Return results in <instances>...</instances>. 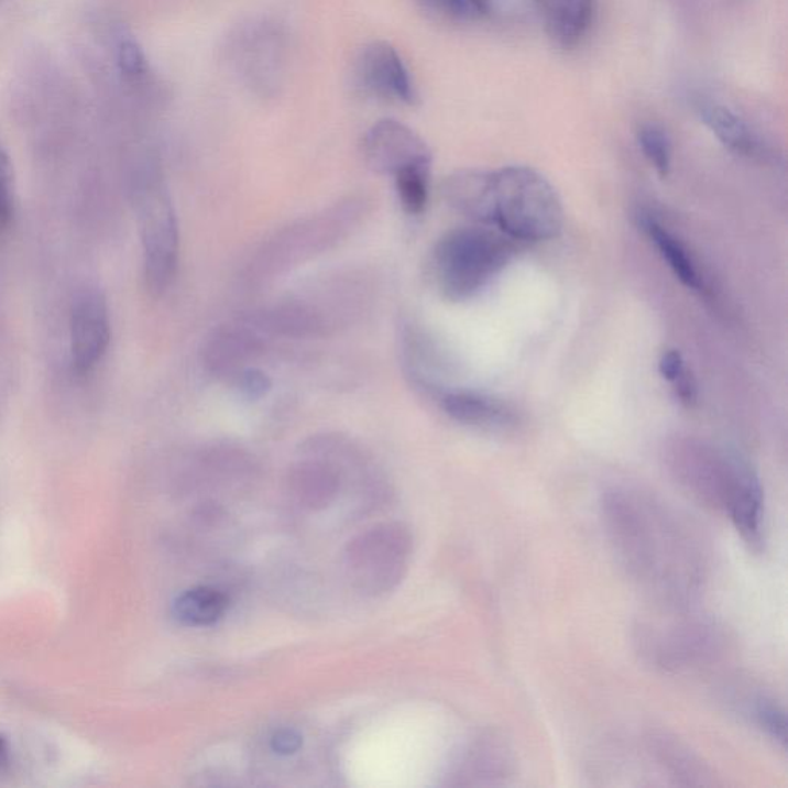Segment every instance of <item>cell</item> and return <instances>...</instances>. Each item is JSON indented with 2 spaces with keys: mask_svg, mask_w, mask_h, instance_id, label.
<instances>
[{
  "mask_svg": "<svg viewBox=\"0 0 788 788\" xmlns=\"http://www.w3.org/2000/svg\"><path fill=\"white\" fill-rule=\"evenodd\" d=\"M745 713L753 716V721L763 732H766L775 743L786 747L787 744V720L786 712L775 699L755 694L745 699Z\"/></svg>",
  "mask_w": 788,
  "mask_h": 788,
  "instance_id": "44dd1931",
  "label": "cell"
},
{
  "mask_svg": "<svg viewBox=\"0 0 788 788\" xmlns=\"http://www.w3.org/2000/svg\"><path fill=\"white\" fill-rule=\"evenodd\" d=\"M523 245L497 228L481 223L455 228L433 250V277L448 300L463 303L489 285Z\"/></svg>",
  "mask_w": 788,
  "mask_h": 788,
  "instance_id": "277c9868",
  "label": "cell"
},
{
  "mask_svg": "<svg viewBox=\"0 0 788 788\" xmlns=\"http://www.w3.org/2000/svg\"><path fill=\"white\" fill-rule=\"evenodd\" d=\"M236 387L241 392L242 396L249 401H259L272 390V381L269 374L259 369H243L238 376L234 377Z\"/></svg>",
  "mask_w": 788,
  "mask_h": 788,
  "instance_id": "484cf974",
  "label": "cell"
},
{
  "mask_svg": "<svg viewBox=\"0 0 788 788\" xmlns=\"http://www.w3.org/2000/svg\"><path fill=\"white\" fill-rule=\"evenodd\" d=\"M697 110L707 129L712 131L730 152L747 157H755L763 153L758 134L735 111L722 103L702 99L699 100Z\"/></svg>",
  "mask_w": 788,
  "mask_h": 788,
  "instance_id": "5bb4252c",
  "label": "cell"
},
{
  "mask_svg": "<svg viewBox=\"0 0 788 788\" xmlns=\"http://www.w3.org/2000/svg\"><path fill=\"white\" fill-rule=\"evenodd\" d=\"M111 341L110 310L106 296L96 288L76 297L69 319L72 359L77 372L88 373L106 357Z\"/></svg>",
  "mask_w": 788,
  "mask_h": 788,
  "instance_id": "9c48e42d",
  "label": "cell"
},
{
  "mask_svg": "<svg viewBox=\"0 0 788 788\" xmlns=\"http://www.w3.org/2000/svg\"><path fill=\"white\" fill-rule=\"evenodd\" d=\"M671 478L691 500L729 516L755 550L764 540V490L751 463L730 451L698 440L668 448Z\"/></svg>",
  "mask_w": 788,
  "mask_h": 788,
  "instance_id": "7a4b0ae2",
  "label": "cell"
},
{
  "mask_svg": "<svg viewBox=\"0 0 788 788\" xmlns=\"http://www.w3.org/2000/svg\"><path fill=\"white\" fill-rule=\"evenodd\" d=\"M601 516L622 569L660 604L687 605L701 591L709 569L705 543L667 502L616 485L602 494Z\"/></svg>",
  "mask_w": 788,
  "mask_h": 788,
  "instance_id": "6da1fadb",
  "label": "cell"
},
{
  "mask_svg": "<svg viewBox=\"0 0 788 788\" xmlns=\"http://www.w3.org/2000/svg\"><path fill=\"white\" fill-rule=\"evenodd\" d=\"M676 397L682 402L686 407H693L698 402V382L689 370H683L674 382Z\"/></svg>",
  "mask_w": 788,
  "mask_h": 788,
  "instance_id": "4316f807",
  "label": "cell"
},
{
  "mask_svg": "<svg viewBox=\"0 0 788 788\" xmlns=\"http://www.w3.org/2000/svg\"><path fill=\"white\" fill-rule=\"evenodd\" d=\"M362 156L373 172L390 176H396L409 165L431 161L430 149L424 139L394 119L376 122L366 131L362 139Z\"/></svg>",
  "mask_w": 788,
  "mask_h": 788,
  "instance_id": "30bf717a",
  "label": "cell"
},
{
  "mask_svg": "<svg viewBox=\"0 0 788 788\" xmlns=\"http://www.w3.org/2000/svg\"><path fill=\"white\" fill-rule=\"evenodd\" d=\"M134 208L144 251L146 288L153 296H161L175 281L179 259L175 208L160 179L145 180L138 188Z\"/></svg>",
  "mask_w": 788,
  "mask_h": 788,
  "instance_id": "8992f818",
  "label": "cell"
},
{
  "mask_svg": "<svg viewBox=\"0 0 788 788\" xmlns=\"http://www.w3.org/2000/svg\"><path fill=\"white\" fill-rule=\"evenodd\" d=\"M637 144L656 173L660 177H667L671 169V153H674L667 131L659 123H644L637 130Z\"/></svg>",
  "mask_w": 788,
  "mask_h": 788,
  "instance_id": "7402d4cb",
  "label": "cell"
},
{
  "mask_svg": "<svg viewBox=\"0 0 788 788\" xmlns=\"http://www.w3.org/2000/svg\"><path fill=\"white\" fill-rule=\"evenodd\" d=\"M594 13V0H544L540 14L548 37L570 48L585 36Z\"/></svg>",
  "mask_w": 788,
  "mask_h": 788,
  "instance_id": "9a60e30c",
  "label": "cell"
},
{
  "mask_svg": "<svg viewBox=\"0 0 788 788\" xmlns=\"http://www.w3.org/2000/svg\"><path fill=\"white\" fill-rule=\"evenodd\" d=\"M228 598L212 587H195L184 591L173 602V614L177 621L191 627H207L226 614Z\"/></svg>",
  "mask_w": 788,
  "mask_h": 788,
  "instance_id": "ac0fdd59",
  "label": "cell"
},
{
  "mask_svg": "<svg viewBox=\"0 0 788 788\" xmlns=\"http://www.w3.org/2000/svg\"><path fill=\"white\" fill-rule=\"evenodd\" d=\"M430 176L431 161L409 165L393 176L400 203L407 215L420 216L427 208L428 195H430Z\"/></svg>",
  "mask_w": 788,
  "mask_h": 788,
  "instance_id": "d6986e66",
  "label": "cell"
},
{
  "mask_svg": "<svg viewBox=\"0 0 788 788\" xmlns=\"http://www.w3.org/2000/svg\"><path fill=\"white\" fill-rule=\"evenodd\" d=\"M485 226L521 243L561 234L563 207L554 185L530 167L512 165L486 176Z\"/></svg>",
  "mask_w": 788,
  "mask_h": 788,
  "instance_id": "3957f363",
  "label": "cell"
},
{
  "mask_svg": "<svg viewBox=\"0 0 788 788\" xmlns=\"http://www.w3.org/2000/svg\"><path fill=\"white\" fill-rule=\"evenodd\" d=\"M118 65L122 75H125L129 79L136 80L146 75L149 62H146L144 50L134 39H122L121 44L118 46Z\"/></svg>",
  "mask_w": 788,
  "mask_h": 788,
  "instance_id": "d4e9b609",
  "label": "cell"
},
{
  "mask_svg": "<svg viewBox=\"0 0 788 788\" xmlns=\"http://www.w3.org/2000/svg\"><path fill=\"white\" fill-rule=\"evenodd\" d=\"M412 538L401 524L377 525L350 544L346 567L354 587L365 593L392 590L404 577Z\"/></svg>",
  "mask_w": 788,
  "mask_h": 788,
  "instance_id": "52a82bcc",
  "label": "cell"
},
{
  "mask_svg": "<svg viewBox=\"0 0 788 788\" xmlns=\"http://www.w3.org/2000/svg\"><path fill=\"white\" fill-rule=\"evenodd\" d=\"M303 745V736L292 729L277 730L272 736V748L280 755L288 756L299 751Z\"/></svg>",
  "mask_w": 788,
  "mask_h": 788,
  "instance_id": "83f0119b",
  "label": "cell"
},
{
  "mask_svg": "<svg viewBox=\"0 0 788 788\" xmlns=\"http://www.w3.org/2000/svg\"><path fill=\"white\" fill-rule=\"evenodd\" d=\"M466 764L463 775L477 784H504L515 770L512 748L501 736L494 735L479 737Z\"/></svg>",
  "mask_w": 788,
  "mask_h": 788,
  "instance_id": "2e32d148",
  "label": "cell"
},
{
  "mask_svg": "<svg viewBox=\"0 0 788 788\" xmlns=\"http://www.w3.org/2000/svg\"><path fill=\"white\" fill-rule=\"evenodd\" d=\"M544 0H469L474 14L494 22L517 23L535 18L543 10Z\"/></svg>",
  "mask_w": 788,
  "mask_h": 788,
  "instance_id": "ffe728a7",
  "label": "cell"
},
{
  "mask_svg": "<svg viewBox=\"0 0 788 788\" xmlns=\"http://www.w3.org/2000/svg\"><path fill=\"white\" fill-rule=\"evenodd\" d=\"M417 7L439 21L461 22L473 18L469 0H415Z\"/></svg>",
  "mask_w": 788,
  "mask_h": 788,
  "instance_id": "cb8c5ba5",
  "label": "cell"
},
{
  "mask_svg": "<svg viewBox=\"0 0 788 788\" xmlns=\"http://www.w3.org/2000/svg\"><path fill=\"white\" fill-rule=\"evenodd\" d=\"M310 458L296 463L289 473V490L305 507L324 508L339 490V471L335 462L308 451Z\"/></svg>",
  "mask_w": 788,
  "mask_h": 788,
  "instance_id": "4fadbf2b",
  "label": "cell"
},
{
  "mask_svg": "<svg viewBox=\"0 0 788 788\" xmlns=\"http://www.w3.org/2000/svg\"><path fill=\"white\" fill-rule=\"evenodd\" d=\"M648 614L635 628L637 652L653 667L681 671L712 658L720 645L716 625L687 605H667Z\"/></svg>",
  "mask_w": 788,
  "mask_h": 788,
  "instance_id": "5b68a950",
  "label": "cell"
},
{
  "mask_svg": "<svg viewBox=\"0 0 788 788\" xmlns=\"http://www.w3.org/2000/svg\"><path fill=\"white\" fill-rule=\"evenodd\" d=\"M262 349L261 338L250 324H233L212 331L205 343V366L219 377L238 376Z\"/></svg>",
  "mask_w": 788,
  "mask_h": 788,
  "instance_id": "8fae6325",
  "label": "cell"
},
{
  "mask_svg": "<svg viewBox=\"0 0 788 788\" xmlns=\"http://www.w3.org/2000/svg\"><path fill=\"white\" fill-rule=\"evenodd\" d=\"M10 764V745L6 737L0 736V771L6 770Z\"/></svg>",
  "mask_w": 788,
  "mask_h": 788,
  "instance_id": "f546056e",
  "label": "cell"
},
{
  "mask_svg": "<svg viewBox=\"0 0 788 788\" xmlns=\"http://www.w3.org/2000/svg\"><path fill=\"white\" fill-rule=\"evenodd\" d=\"M14 216L13 162L0 146V230L10 226Z\"/></svg>",
  "mask_w": 788,
  "mask_h": 788,
  "instance_id": "603a6c76",
  "label": "cell"
},
{
  "mask_svg": "<svg viewBox=\"0 0 788 788\" xmlns=\"http://www.w3.org/2000/svg\"><path fill=\"white\" fill-rule=\"evenodd\" d=\"M353 80L366 98L400 106H413L416 102L415 83L407 65L388 42H370L358 53L353 64Z\"/></svg>",
  "mask_w": 788,
  "mask_h": 788,
  "instance_id": "ba28073f",
  "label": "cell"
},
{
  "mask_svg": "<svg viewBox=\"0 0 788 788\" xmlns=\"http://www.w3.org/2000/svg\"><path fill=\"white\" fill-rule=\"evenodd\" d=\"M686 370L682 354L676 350L664 351L659 359V373L664 380L674 382Z\"/></svg>",
  "mask_w": 788,
  "mask_h": 788,
  "instance_id": "f1b7e54d",
  "label": "cell"
},
{
  "mask_svg": "<svg viewBox=\"0 0 788 788\" xmlns=\"http://www.w3.org/2000/svg\"><path fill=\"white\" fill-rule=\"evenodd\" d=\"M440 405L451 419L469 427L504 431L516 425L515 412L504 402L486 394L448 392L440 397Z\"/></svg>",
  "mask_w": 788,
  "mask_h": 788,
  "instance_id": "7c38bea8",
  "label": "cell"
},
{
  "mask_svg": "<svg viewBox=\"0 0 788 788\" xmlns=\"http://www.w3.org/2000/svg\"><path fill=\"white\" fill-rule=\"evenodd\" d=\"M643 228L647 233L650 241L655 243L658 249L660 256L670 266L671 272L675 276L681 281L682 285L687 288L699 292L702 288V280L699 276L697 264L691 259L689 250L686 245L674 233L667 230L659 220L652 218V216H643Z\"/></svg>",
  "mask_w": 788,
  "mask_h": 788,
  "instance_id": "e0dca14e",
  "label": "cell"
}]
</instances>
